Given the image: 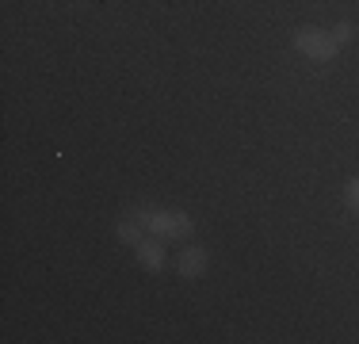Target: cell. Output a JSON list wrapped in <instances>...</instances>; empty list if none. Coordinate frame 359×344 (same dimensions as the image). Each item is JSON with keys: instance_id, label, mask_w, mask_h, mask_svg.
<instances>
[{"instance_id": "obj_2", "label": "cell", "mask_w": 359, "mask_h": 344, "mask_svg": "<svg viewBox=\"0 0 359 344\" xmlns=\"http://www.w3.org/2000/svg\"><path fill=\"white\" fill-rule=\"evenodd\" d=\"M294 46L302 50V54L318 58V62H325V58L337 54V42H332L329 34H321V31H298L294 34Z\"/></svg>"}, {"instance_id": "obj_7", "label": "cell", "mask_w": 359, "mask_h": 344, "mask_svg": "<svg viewBox=\"0 0 359 344\" xmlns=\"http://www.w3.org/2000/svg\"><path fill=\"white\" fill-rule=\"evenodd\" d=\"M352 31H355L352 23H340V27L332 31V42H337V46H340V42H348V39H352Z\"/></svg>"}, {"instance_id": "obj_1", "label": "cell", "mask_w": 359, "mask_h": 344, "mask_svg": "<svg viewBox=\"0 0 359 344\" xmlns=\"http://www.w3.org/2000/svg\"><path fill=\"white\" fill-rule=\"evenodd\" d=\"M138 222L161 237H187L191 234V218L187 214H172V211H138Z\"/></svg>"}, {"instance_id": "obj_6", "label": "cell", "mask_w": 359, "mask_h": 344, "mask_svg": "<svg viewBox=\"0 0 359 344\" xmlns=\"http://www.w3.org/2000/svg\"><path fill=\"white\" fill-rule=\"evenodd\" d=\"M344 199H348V206H355V211H359V180H348V192H344Z\"/></svg>"}, {"instance_id": "obj_4", "label": "cell", "mask_w": 359, "mask_h": 344, "mask_svg": "<svg viewBox=\"0 0 359 344\" xmlns=\"http://www.w3.org/2000/svg\"><path fill=\"white\" fill-rule=\"evenodd\" d=\"M138 260L149 272H157L161 264H165V253H161V245H153V241H142V245H138Z\"/></svg>"}, {"instance_id": "obj_3", "label": "cell", "mask_w": 359, "mask_h": 344, "mask_svg": "<svg viewBox=\"0 0 359 344\" xmlns=\"http://www.w3.org/2000/svg\"><path fill=\"white\" fill-rule=\"evenodd\" d=\"M176 268H180V275H187V279H191V275H203L207 272V253H203V249H184Z\"/></svg>"}, {"instance_id": "obj_5", "label": "cell", "mask_w": 359, "mask_h": 344, "mask_svg": "<svg viewBox=\"0 0 359 344\" xmlns=\"http://www.w3.org/2000/svg\"><path fill=\"white\" fill-rule=\"evenodd\" d=\"M118 237H123L126 245H142V241H145V234H142L138 222H123V226H118Z\"/></svg>"}]
</instances>
